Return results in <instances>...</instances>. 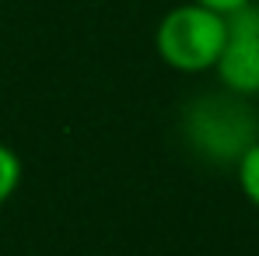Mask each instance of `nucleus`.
Here are the masks:
<instances>
[{
	"instance_id": "1",
	"label": "nucleus",
	"mask_w": 259,
	"mask_h": 256,
	"mask_svg": "<svg viewBox=\"0 0 259 256\" xmlns=\"http://www.w3.org/2000/svg\"><path fill=\"white\" fill-rule=\"evenodd\" d=\"M182 133L200 158L214 165H235L238 155L259 140V113L242 95H231L224 88L207 91L186 105Z\"/></svg>"
},
{
	"instance_id": "2",
	"label": "nucleus",
	"mask_w": 259,
	"mask_h": 256,
	"mask_svg": "<svg viewBox=\"0 0 259 256\" xmlns=\"http://www.w3.org/2000/svg\"><path fill=\"white\" fill-rule=\"evenodd\" d=\"M224 32H228L224 14L186 0L158 21L154 49H158L161 63L179 74H207V70H214L217 56H221Z\"/></svg>"
},
{
	"instance_id": "3",
	"label": "nucleus",
	"mask_w": 259,
	"mask_h": 256,
	"mask_svg": "<svg viewBox=\"0 0 259 256\" xmlns=\"http://www.w3.org/2000/svg\"><path fill=\"white\" fill-rule=\"evenodd\" d=\"M214 74L221 88L231 95H242V98L259 95V0L228 14V32H224Z\"/></svg>"
},
{
	"instance_id": "4",
	"label": "nucleus",
	"mask_w": 259,
	"mask_h": 256,
	"mask_svg": "<svg viewBox=\"0 0 259 256\" xmlns=\"http://www.w3.org/2000/svg\"><path fill=\"white\" fill-rule=\"evenodd\" d=\"M235 179H238L242 197L259 211V140L249 144V148L238 155V162H235Z\"/></svg>"
},
{
	"instance_id": "5",
	"label": "nucleus",
	"mask_w": 259,
	"mask_h": 256,
	"mask_svg": "<svg viewBox=\"0 0 259 256\" xmlns=\"http://www.w3.org/2000/svg\"><path fill=\"white\" fill-rule=\"evenodd\" d=\"M21 158H18V151L14 148H7V144H0V207L18 193V186H21Z\"/></svg>"
},
{
	"instance_id": "6",
	"label": "nucleus",
	"mask_w": 259,
	"mask_h": 256,
	"mask_svg": "<svg viewBox=\"0 0 259 256\" xmlns=\"http://www.w3.org/2000/svg\"><path fill=\"white\" fill-rule=\"evenodd\" d=\"M193 4H203V7H210V11H217V14H235V11H242L245 4H252V0H193Z\"/></svg>"
}]
</instances>
